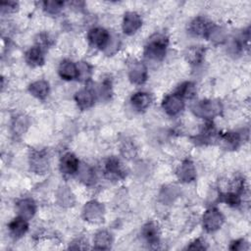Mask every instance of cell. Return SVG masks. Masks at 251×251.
<instances>
[{
	"mask_svg": "<svg viewBox=\"0 0 251 251\" xmlns=\"http://www.w3.org/2000/svg\"><path fill=\"white\" fill-rule=\"evenodd\" d=\"M80 178V180L82 182H84L85 184L87 185H90L94 182V179H95V174L93 172V170L87 166V165H84V166H79L78 168V171L76 173Z\"/></svg>",
	"mask_w": 251,
	"mask_h": 251,
	"instance_id": "f546056e",
	"label": "cell"
},
{
	"mask_svg": "<svg viewBox=\"0 0 251 251\" xmlns=\"http://www.w3.org/2000/svg\"><path fill=\"white\" fill-rule=\"evenodd\" d=\"M204 55L205 48H203L202 46H190L186 49L184 53L186 61L193 66L200 65L204 60Z\"/></svg>",
	"mask_w": 251,
	"mask_h": 251,
	"instance_id": "44dd1931",
	"label": "cell"
},
{
	"mask_svg": "<svg viewBox=\"0 0 251 251\" xmlns=\"http://www.w3.org/2000/svg\"><path fill=\"white\" fill-rule=\"evenodd\" d=\"M104 206L96 201L91 200L85 203L82 209V217L85 221L92 223V224H98L103 221L104 218Z\"/></svg>",
	"mask_w": 251,
	"mask_h": 251,
	"instance_id": "277c9868",
	"label": "cell"
},
{
	"mask_svg": "<svg viewBox=\"0 0 251 251\" xmlns=\"http://www.w3.org/2000/svg\"><path fill=\"white\" fill-rule=\"evenodd\" d=\"M120 45H121V41H120V38H119V35H116L114 34V36H110V40L108 42V45L107 47L104 49L105 53L109 56H111L112 54L116 53L119 48H120Z\"/></svg>",
	"mask_w": 251,
	"mask_h": 251,
	"instance_id": "836d02e7",
	"label": "cell"
},
{
	"mask_svg": "<svg viewBox=\"0 0 251 251\" xmlns=\"http://www.w3.org/2000/svg\"><path fill=\"white\" fill-rule=\"evenodd\" d=\"M220 140L226 149L233 150L236 149L240 143V135L237 132H226L220 135Z\"/></svg>",
	"mask_w": 251,
	"mask_h": 251,
	"instance_id": "484cf974",
	"label": "cell"
},
{
	"mask_svg": "<svg viewBox=\"0 0 251 251\" xmlns=\"http://www.w3.org/2000/svg\"><path fill=\"white\" fill-rule=\"evenodd\" d=\"M224 222L225 218L217 208H210L206 210L202 217L203 228L208 232H214L221 228Z\"/></svg>",
	"mask_w": 251,
	"mask_h": 251,
	"instance_id": "3957f363",
	"label": "cell"
},
{
	"mask_svg": "<svg viewBox=\"0 0 251 251\" xmlns=\"http://www.w3.org/2000/svg\"><path fill=\"white\" fill-rule=\"evenodd\" d=\"M57 198H58L59 204L64 207L73 206L75 203V197L72 191L67 186H62L59 188L57 193Z\"/></svg>",
	"mask_w": 251,
	"mask_h": 251,
	"instance_id": "4316f807",
	"label": "cell"
},
{
	"mask_svg": "<svg viewBox=\"0 0 251 251\" xmlns=\"http://www.w3.org/2000/svg\"><path fill=\"white\" fill-rule=\"evenodd\" d=\"M49 83L46 80L39 79L29 84V93L37 99H45L49 93Z\"/></svg>",
	"mask_w": 251,
	"mask_h": 251,
	"instance_id": "7402d4cb",
	"label": "cell"
},
{
	"mask_svg": "<svg viewBox=\"0 0 251 251\" xmlns=\"http://www.w3.org/2000/svg\"><path fill=\"white\" fill-rule=\"evenodd\" d=\"M122 152L125 156H126L127 158L129 157H132L134 154H135V147L132 143L130 142H126V143H124L123 147H122Z\"/></svg>",
	"mask_w": 251,
	"mask_h": 251,
	"instance_id": "8d00e7d4",
	"label": "cell"
},
{
	"mask_svg": "<svg viewBox=\"0 0 251 251\" xmlns=\"http://www.w3.org/2000/svg\"><path fill=\"white\" fill-rule=\"evenodd\" d=\"M110 32L103 27H92L87 33L89 43L99 49H105L110 40Z\"/></svg>",
	"mask_w": 251,
	"mask_h": 251,
	"instance_id": "8992f818",
	"label": "cell"
},
{
	"mask_svg": "<svg viewBox=\"0 0 251 251\" xmlns=\"http://www.w3.org/2000/svg\"><path fill=\"white\" fill-rule=\"evenodd\" d=\"M0 8L2 13H13L18 10L19 5L14 1H2L0 3Z\"/></svg>",
	"mask_w": 251,
	"mask_h": 251,
	"instance_id": "e575fe53",
	"label": "cell"
},
{
	"mask_svg": "<svg viewBox=\"0 0 251 251\" xmlns=\"http://www.w3.org/2000/svg\"><path fill=\"white\" fill-rule=\"evenodd\" d=\"M152 102V97L147 92H136L130 97L131 106L137 111H144Z\"/></svg>",
	"mask_w": 251,
	"mask_h": 251,
	"instance_id": "d6986e66",
	"label": "cell"
},
{
	"mask_svg": "<svg viewBox=\"0 0 251 251\" xmlns=\"http://www.w3.org/2000/svg\"><path fill=\"white\" fill-rule=\"evenodd\" d=\"M42 7L46 13H48L50 15H57L63 9L64 2L63 1H54V0L44 1L42 3Z\"/></svg>",
	"mask_w": 251,
	"mask_h": 251,
	"instance_id": "1f68e13d",
	"label": "cell"
},
{
	"mask_svg": "<svg viewBox=\"0 0 251 251\" xmlns=\"http://www.w3.org/2000/svg\"><path fill=\"white\" fill-rule=\"evenodd\" d=\"M206 37L215 43H223L226 41V34L225 29L222 26L213 25Z\"/></svg>",
	"mask_w": 251,
	"mask_h": 251,
	"instance_id": "f1b7e54d",
	"label": "cell"
},
{
	"mask_svg": "<svg viewBox=\"0 0 251 251\" xmlns=\"http://www.w3.org/2000/svg\"><path fill=\"white\" fill-rule=\"evenodd\" d=\"M76 105L81 110H86L94 105L95 95L94 92L89 88H83L77 91L75 95Z\"/></svg>",
	"mask_w": 251,
	"mask_h": 251,
	"instance_id": "5bb4252c",
	"label": "cell"
},
{
	"mask_svg": "<svg viewBox=\"0 0 251 251\" xmlns=\"http://www.w3.org/2000/svg\"><path fill=\"white\" fill-rule=\"evenodd\" d=\"M162 107L169 116H176L182 111L184 102L183 99L176 93L169 94L163 99Z\"/></svg>",
	"mask_w": 251,
	"mask_h": 251,
	"instance_id": "ba28073f",
	"label": "cell"
},
{
	"mask_svg": "<svg viewBox=\"0 0 251 251\" xmlns=\"http://www.w3.org/2000/svg\"><path fill=\"white\" fill-rule=\"evenodd\" d=\"M100 95L105 98L109 99L111 96V83L109 80H104L100 87Z\"/></svg>",
	"mask_w": 251,
	"mask_h": 251,
	"instance_id": "d590c367",
	"label": "cell"
},
{
	"mask_svg": "<svg viewBox=\"0 0 251 251\" xmlns=\"http://www.w3.org/2000/svg\"><path fill=\"white\" fill-rule=\"evenodd\" d=\"M142 25L141 17L135 12H126L123 19L122 28L127 35L134 34Z\"/></svg>",
	"mask_w": 251,
	"mask_h": 251,
	"instance_id": "9c48e42d",
	"label": "cell"
},
{
	"mask_svg": "<svg viewBox=\"0 0 251 251\" xmlns=\"http://www.w3.org/2000/svg\"><path fill=\"white\" fill-rule=\"evenodd\" d=\"M29 126V120L25 115H19L13 119L11 127L12 131L16 135H21L26 131Z\"/></svg>",
	"mask_w": 251,
	"mask_h": 251,
	"instance_id": "d4e9b609",
	"label": "cell"
},
{
	"mask_svg": "<svg viewBox=\"0 0 251 251\" xmlns=\"http://www.w3.org/2000/svg\"><path fill=\"white\" fill-rule=\"evenodd\" d=\"M79 168L78 159L71 152L64 154L60 160V171L65 175H75Z\"/></svg>",
	"mask_w": 251,
	"mask_h": 251,
	"instance_id": "8fae6325",
	"label": "cell"
},
{
	"mask_svg": "<svg viewBox=\"0 0 251 251\" xmlns=\"http://www.w3.org/2000/svg\"><path fill=\"white\" fill-rule=\"evenodd\" d=\"M142 236L149 244H158L160 239V229L155 222H148L142 226Z\"/></svg>",
	"mask_w": 251,
	"mask_h": 251,
	"instance_id": "e0dca14e",
	"label": "cell"
},
{
	"mask_svg": "<svg viewBox=\"0 0 251 251\" xmlns=\"http://www.w3.org/2000/svg\"><path fill=\"white\" fill-rule=\"evenodd\" d=\"M58 74L60 77L65 80L77 79L78 77L77 64L74 63L71 60H63L59 65Z\"/></svg>",
	"mask_w": 251,
	"mask_h": 251,
	"instance_id": "4fadbf2b",
	"label": "cell"
},
{
	"mask_svg": "<svg viewBox=\"0 0 251 251\" xmlns=\"http://www.w3.org/2000/svg\"><path fill=\"white\" fill-rule=\"evenodd\" d=\"M38 39H36L37 46L42 48V47H47L50 44V38L47 34H40L38 35Z\"/></svg>",
	"mask_w": 251,
	"mask_h": 251,
	"instance_id": "ab89813d",
	"label": "cell"
},
{
	"mask_svg": "<svg viewBox=\"0 0 251 251\" xmlns=\"http://www.w3.org/2000/svg\"><path fill=\"white\" fill-rule=\"evenodd\" d=\"M29 165L31 171L35 174H45L49 169V158L44 150H34L29 156Z\"/></svg>",
	"mask_w": 251,
	"mask_h": 251,
	"instance_id": "5b68a950",
	"label": "cell"
},
{
	"mask_svg": "<svg viewBox=\"0 0 251 251\" xmlns=\"http://www.w3.org/2000/svg\"><path fill=\"white\" fill-rule=\"evenodd\" d=\"M222 104L217 100H201L191 105L192 113L202 119H213L222 112Z\"/></svg>",
	"mask_w": 251,
	"mask_h": 251,
	"instance_id": "7a4b0ae2",
	"label": "cell"
},
{
	"mask_svg": "<svg viewBox=\"0 0 251 251\" xmlns=\"http://www.w3.org/2000/svg\"><path fill=\"white\" fill-rule=\"evenodd\" d=\"M112 242V234L107 230H100L94 236V247L96 249H110Z\"/></svg>",
	"mask_w": 251,
	"mask_h": 251,
	"instance_id": "603a6c76",
	"label": "cell"
},
{
	"mask_svg": "<svg viewBox=\"0 0 251 251\" xmlns=\"http://www.w3.org/2000/svg\"><path fill=\"white\" fill-rule=\"evenodd\" d=\"M9 231L10 234L15 237V238H20L23 235L25 234V232L28 229V224H27V220L24 219L23 217H17L15 219H13L9 226Z\"/></svg>",
	"mask_w": 251,
	"mask_h": 251,
	"instance_id": "ac0fdd59",
	"label": "cell"
},
{
	"mask_svg": "<svg viewBox=\"0 0 251 251\" xmlns=\"http://www.w3.org/2000/svg\"><path fill=\"white\" fill-rule=\"evenodd\" d=\"M213 25L203 17L195 18L189 25V31L196 36H207Z\"/></svg>",
	"mask_w": 251,
	"mask_h": 251,
	"instance_id": "9a60e30c",
	"label": "cell"
},
{
	"mask_svg": "<svg viewBox=\"0 0 251 251\" xmlns=\"http://www.w3.org/2000/svg\"><path fill=\"white\" fill-rule=\"evenodd\" d=\"M25 60L26 64L30 67H39L44 64V55L42 49L38 46L31 47L28 49L25 55Z\"/></svg>",
	"mask_w": 251,
	"mask_h": 251,
	"instance_id": "ffe728a7",
	"label": "cell"
},
{
	"mask_svg": "<svg viewBox=\"0 0 251 251\" xmlns=\"http://www.w3.org/2000/svg\"><path fill=\"white\" fill-rule=\"evenodd\" d=\"M176 176L181 182H191L196 178V169L190 160H184L176 170Z\"/></svg>",
	"mask_w": 251,
	"mask_h": 251,
	"instance_id": "7c38bea8",
	"label": "cell"
},
{
	"mask_svg": "<svg viewBox=\"0 0 251 251\" xmlns=\"http://www.w3.org/2000/svg\"><path fill=\"white\" fill-rule=\"evenodd\" d=\"M186 248L190 250H205L207 249V246L205 245V242L203 240H201L200 238H197L194 241H192L189 245H187Z\"/></svg>",
	"mask_w": 251,
	"mask_h": 251,
	"instance_id": "74e56055",
	"label": "cell"
},
{
	"mask_svg": "<svg viewBox=\"0 0 251 251\" xmlns=\"http://www.w3.org/2000/svg\"><path fill=\"white\" fill-rule=\"evenodd\" d=\"M105 174L108 178L122 179L126 176V173L119 159L116 157L109 158L105 163Z\"/></svg>",
	"mask_w": 251,
	"mask_h": 251,
	"instance_id": "30bf717a",
	"label": "cell"
},
{
	"mask_svg": "<svg viewBox=\"0 0 251 251\" xmlns=\"http://www.w3.org/2000/svg\"><path fill=\"white\" fill-rule=\"evenodd\" d=\"M169 44L168 37L163 33H154L148 38L144 48V55L146 58L161 61L165 58Z\"/></svg>",
	"mask_w": 251,
	"mask_h": 251,
	"instance_id": "6da1fadb",
	"label": "cell"
},
{
	"mask_svg": "<svg viewBox=\"0 0 251 251\" xmlns=\"http://www.w3.org/2000/svg\"><path fill=\"white\" fill-rule=\"evenodd\" d=\"M148 77V72L146 66L139 61L132 62L128 67V78L137 85L143 84Z\"/></svg>",
	"mask_w": 251,
	"mask_h": 251,
	"instance_id": "52a82bcc",
	"label": "cell"
},
{
	"mask_svg": "<svg viewBox=\"0 0 251 251\" xmlns=\"http://www.w3.org/2000/svg\"><path fill=\"white\" fill-rule=\"evenodd\" d=\"M17 211L20 217H23L25 220H30L35 212L36 205L35 202L31 198H24L17 202Z\"/></svg>",
	"mask_w": 251,
	"mask_h": 251,
	"instance_id": "2e32d148",
	"label": "cell"
},
{
	"mask_svg": "<svg viewBox=\"0 0 251 251\" xmlns=\"http://www.w3.org/2000/svg\"><path fill=\"white\" fill-rule=\"evenodd\" d=\"M178 194H179V191L176 186L166 185L161 189V191L159 193V200L162 203L169 205L176 200V198L178 196Z\"/></svg>",
	"mask_w": 251,
	"mask_h": 251,
	"instance_id": "cb8c5ba5",
	"label": "cell"
},
{
	"mask_svg": "<svg viewBox=\"0 0 251 251\" xmlns=\"http://www.w3.org/2000/svg\"><path fill=\"white\" fill-rule=\"evenodd\" d=\"M248 243L244 239H238L231 243L229 249L231 250H246L248 249Z\"/></svg>",
	"mask_w": 251,
	"mask_h": 251,
	"instance_id": "f35d334b",
	"label": "cell"
},
{
	"mask_svg": "<svg viewBox=\"0 0 251 251\" xmlns=\"http://www.w3.org/2000/svg\"><path fill=\"white\" fill-rule=\"evenodd\" d=\"M77 69H78V77L77 79L85 81L90 78L91 76V67L85 63V62H79L77 64Z\"/></svg>",
	"mask_w": 251,
	"mask_h": 251,
	"instance_id": "d6a6232c",
	"label": "cell"
},
{
	"mask_svg": "<svg viewBox=\"0 0 251 251\" xmlns=\"http://www.w3.org/2000/svg\"><path fill=\"white\" fill-rule=\"evenodd\" d=\"M220 197H221L220 201L225 202L226 204H227L230 207H237V206H239V204L241 202L239 193L233 192V191H228V192L223 193Z\"/></svg>",
	"mask_w": 251,
	"mask_h": 251,
	"instance_id": "4dcf8cb0",
	"label": "cell"
},
{
	"mask_svg": "<svg viewBox=\"0 0 251 251\" xmlns=\"http://www.w3.org/2000/svg\"><path fill=\"white\" fill-rule=\"evenodd\" d=\"M176 93L182 99H191L196 94V86L193 82L186 81L178 86Z\"/></svg>",
	"mask_w": 251,
	"mask_h": 251,
	"instance_id": "83f0119b",
	"label": "cell"
}]
</instances>
